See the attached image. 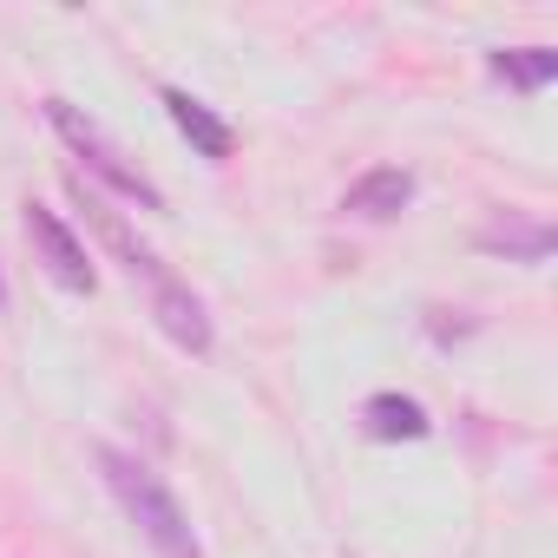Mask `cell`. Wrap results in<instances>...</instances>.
Instances as JSON below:
<instances>
[{
	"label": "cell",
	"mask_w": 558,
	"mask_h": 558,
	"mask_svg": "<svg viewBox=\"0 0 558 558\" xmlns=\"http://www.w3.org/2000/svg\"><path fill=\"white\" fill-rule=\"evenodd\" d=\"M362 427L375 434V440H427V408L414 401V395H368L362 401Z\"/></svg>",
	"instance_id": "8"
},
{
	"label": "cell",
	"mask_w": 558,
	"mask_h": 558,
	"mask_svg": "<svg viewBox=\"0 0 558 558\" xmlns=\"http://www.w3.org/2000/svg\"><path fill=\"white\" fill-rule=\"evenodd\" d=\"M486 66H493V80H506V86H519V93H538V86L558 80V53H551V47H499Z\"/></svg>",
	"instance_id": "9"
},
{
	"label": "cell",
	"mask_w": 558,
	"mask_h": 558,
	"mask_svg": "<svg viewBox=\"0 0 558 558\" xmlns=\"http://www.w3.org/2000/svg\"><path fill=\"white\" fill-rule=\"evenodd\" d=\"M0 303H8V283H0Z\"/></svg>",
	"instance_id": "11"
},
{
	"label": "cell",
	"mask_w": 558,
	"mask_h": 558,
	"mask_svg": "<svg viewBox=\"0 0 558 558\" xmlns=\"http://www.w3.org/2000/svg\"><path fill=\"white\" fill-rule=\"evenodd\" d=\"M408 204H414V178H408L401 165H381V171H368V178H355V184L342 191V210L362 217V223H388V217H401Z\"/></svg>",
	"instance_id": "5"
},
{
	"label": "cell",
	"mask_w": 558,
	"mask_h": 558,
	"mask_svg": "<svg viewBox=\"0 0 558 558\" xmlns=\"http://www.w3.org/2000/svg\"><path fill=\"white\" fill-rule=\"evenodd\" d=\"M480 250H493V256H519V263H545V256H551V230H545V223L499 217V223L480 230Z\"/></svg>",
	"instance_id": "10"
},
{
	"label": "cell",
	"mask_w": 558,
	"mask_h": 558,
	"mask_svg": "<svg viewBox=\"0 0 558 558\" xmlns=\"http://www.w3.org/2000/svg\"><path fill=\"white\" fill-rule=\"evenodd\" d=\"M151 316H158V329H165L184 355H210V316H204V303L178 283L171 269L151 283Z\"/></svg>",
	"instance_id": "4"
},
{
	"label": "cell",
	"mask_w": 558,
	"mask_h": 558,
	"mask_svg": "<svg viewBox=\"0 0 558 558\" xmlns=\"http://www.w3.org/2000/svg\"><path fill=\"white\" fill-rule=\"evenodd\" d=\"M165 112H171V125L191 138V151H197V158H230V145H236V138H230V125H223L204 99H191L184 86H165Z\"/></svg>",
	"instance_id": "6"
},
{
	"label": "cell",
	"mask_w": 558,
	"mask_h": 558,
	"mask_svg": "<svg viewBox=\"0 0 558 558\" xmlns=\"http://www.w3.org/2000/svg\"><path fill=\"white\" fill-rule=\"evenodd\" d=\"M47 119H53V132H60V138H66L80 158H86V171H93V178H106L119 197H132V204H145V210H165V191H158V184H151L138 165H125V151H119V145H112V138H106V132H99V125H93L80 106H66V99H47Z\"/></svg>",
	"instance_id": "2"
},
{
	"label": "cell",
	"mask_w": 558,
	"mask_h": 558,
	"mask_svg": "<svg viewBox=\"0 0 558 558\" xmlns=\"http://www.w3.org/2000/svg\"><path fill=\"white\" fill-rule=\"evenodd\" d=\"M73 191H80V210H86V223L99 230V243H106V250H119L132 276H151V283H158V276H165V263H158V256H151V250H145V243H138V236L119 223V210H106V197H93L80 178H73Z\"/></svg>",
	"instance_id": "7"
},
{
	"label": "cell",
	"mask_w": 558,
	"mask_h": 558,
	"mask_svg": "<svg viewBox=\"0 0 558 558\" xmlns=\"http://www.w3.org/2000/svg\"><path fill=\"white\" fill-rule=\"evenodd\" d=\"M27 243H34V256L47 263V276H53L60 290L93 296V256H86V243H80L47 204H27Z\"/></svg>",
	"instance_id": "3"
},
{
	"label": "cell",
	"mask_w": 558,
	"mask_h": 558,
	"mask_svg": "<svg viewBox=\"0 0 558 558\" xmlns=\"http://www.w3.org/2000/svg\"><path fill=\"white\" fill-rule=\"evenodd\" d=\"M99 466H106V486L119 493V506L132 512V525H138V532H145L165 558H197V538H191L184 506L171 499V486H165L145 460H132V453L106 447V453H99Z\"/></svg>",
	"instance_id": "1"
}]
</instances>
